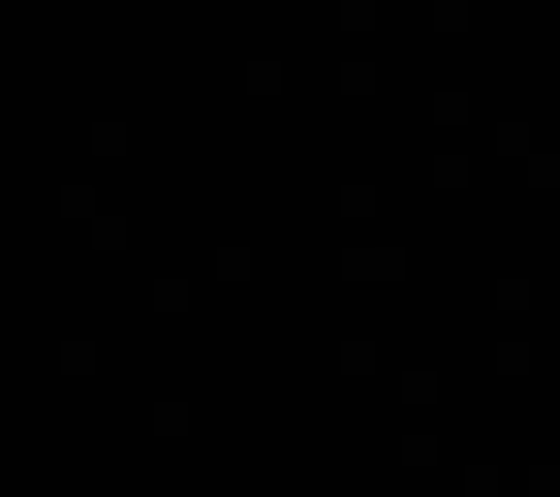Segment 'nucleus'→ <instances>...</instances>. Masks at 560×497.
I'll return each instance as SVG.
<instances>
[]
</instances>
